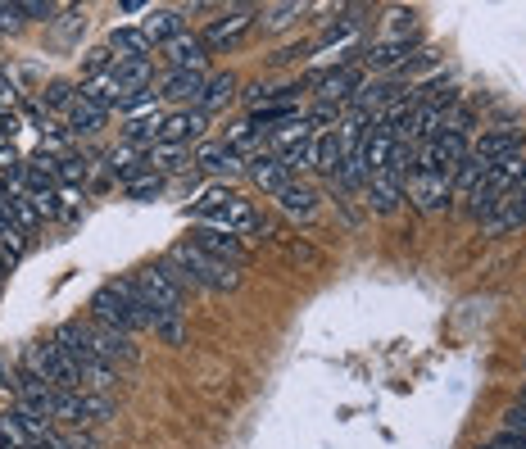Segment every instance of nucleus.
Instances as JSON below:
<instances>
[{
	"label": "nucleus",
	"mask_w": 526,
	"mask_h": 449,
	"mask_svg": "<svg viewBox=\"0 0 526 449\" xmlns=\"http://www.w3.org/2000/svg\"><path fill=\"white\" fill-rule=\"evenodd\" d=\"M191 218L205 227H218V232H232V236H245L259 227V209L250 205L245 196H236V191H227V186H209V191H200L191 205Z\"/></svg>",
	"instance_id": "obj_1"
},
{
	"label": "nucleus",
	"mask_w": 526,
	"mask_h": 449,
	"mask_svg": "<svg viewBox=\"0 0 526 449\" xmlns=\"http://www.w3.org/2000/svg\"><path fill=\"white\" fill-rule=\"evenodd\" d=\"M91 318L105 327H114V332H127V336H137V332H150L146 327V313H141V304L127 295V282L118 277V282L100 286L96 295H91Z\"/></svg>",
	"instance_id": "obj_2"
},
{
	"label": "nucleus",
	"mask_w": 526,
	"mask_h": 449,
	"mask_svg": "<svg viewBox=\"0 0 526 449\" xmlns=\"http://www.w3.org/2000/svg\"><path fill=\"white\" fill-rule=\"evenodd\" d=\"M168 259H177V264L186 268V277H191V286H200V291H214V295H227L241 286V277H236V268L218 264V259H209L205 250H195L191 241H177L173 250H168Z\"/></svg>",
	"instance_id": "obj_3"
},
{
	"label": "nucleus",
	"mask_w": 526,
	"mask_h": 449,
	"mask_svg": "<svg viewBox=\"0 0 526 449\" xmlns=\"http://www.w3.org/2000/svg\"><path fill=\"white\" fill-rule=\"evenodd\" d=\"M23 372H32V377L50 381L55 391H82L78 368L69 363V354L59 350L55 336H50V341H32L28 350H23Z\"/></svg>",
	"instance_id": "obj_4"
},
{
	"label": "nucleus",
	"mask_w": 526,
	"mask_h": 449,
	"mask_svg": "<svg viewBox=\"0 0 526 449\" xmlns=\"http://www.w3.org/2000/svg\"><path fill=\"white\" fill-rule=\"evenodd\" d=\"M472 155V141L468 137H454V132H440L431 137L427 146H418V168L413 173H440V177H454L458 164Z\"/></svg>",
	"instance_id": "obj_5"
},
{
	"label": "nucleus",
	"mask_w": 526,
	"mask_h": 449,
	"mask_svg": "<svg viewBox=\"0 0 526 449\" xmlns=\"http://www.w3.org/2000/svg\"><path fill=\"white\" fill-rule=\"evenodd\" d=\"M132 282H137L141 300H146V318H150V313H186V291L168 282V277L159 273L155 264L141 268V273H132ZM146 327H150V323H146Z\"/></svg>",
	"instance_id": "obj_6"
},
{
	"label": "nucleus",
	"mask_w": 526,
	"mask_h": 449,
	"mask_svg": "<svg viewBox=\"0 0 526 449\" xmlns=\"http://www.w3.org/2000/svg\"><path fill=\"white\" fill-rule=\"evenodd\" d=\"M404 200H409L418 214H445L454 205V177H440V173H413L404 182Z\"/></svg>",
	"instance_id": "obj_7"
},
{
	"label": "nucleus",
	"mask_w": 526,
	"mask_h": 449,
	"mask_svg": "<svg viewBox=\"0 0 526 449\" xmlns=\"http://www.w3.org/2000/svg\"><path fill=\"white\" fill-rule=\"evenodd\" d=\"M186 241H191L195 250H205L209 259L227 264V268H241L245 259H250V250H245V241H241V236L218 232V227H205V223H195L191 232H186Z\"/></svg>",
	"instance_id": "obj_8"
},
{
	"label": "nucleus",
	"mask_w": 526,
	"mask_h": 449,
	"mask_svg": "<svg viewBox=\"0 0 526 449\" xmlns=\"http://www.w3.org/2000/svg\"><path fill=\"white\" fill-rule=\"evenodd\" d=\"M472 155L486 159V164H499V159H517V155H526V132H522V127H508V123L486 127V132L472 141Z\"/></svg>",
	"instance_id": "obj_9"
},
{
	"label": "nucleus",
	"mask_w": 526,
	"mask_h": 449,
	"mask_svg": "<svg viewBox=\"0 0 526 449\" xmlns=\"http://www.w3.org/2000/svg\"><path fill=\"white\" fill-rule=\"evenodd\" d=\"M87 332H91V345H96V354L109 363V368H132V363L141 359L137 341L127 332H114V327L96 323V318H87Z\"/></svg>",
	"instance_id": "obj_10"
},
{
	"label": "nucleus",
	"mask_w": 526,
	"mask_h": 449,
	"mask_svg": "<svg viewBox=\"0 0 526 449\" xmlns=\"http://www.w3.org/2000/svg\"><path fill=\"white\" fill-rule=\"evenodd\" d=\"M59 395H64V391H55L50 381L32 377V372H19V391H14V404H19V409H28V413H37V418H46L50 427H55V413H59Z\"/></svg>",
	"instance_id": "obj_11"
},
{
	"label": "nucleus",
	"mask_w": 526,
	"mask_h": 449,
	"mask_svg": "<svg viewBox=\"0 0 526 449\" xmlns=\"http://www.w3.org/2000/svg\"><path fill=\"white\" fill-rule=\"evenodd\" d=\"M363 205L372 209V214L390 218L395 209L404 205V177H395L390 168H381V173L368 177V186H363Z\"/></svg>",
	"instance_id": "obj_12"
},
{
	"label": "nucleus",
	"mask_w": 526,
	"mask_h": 449,
	"mask_svg": "<svg viewBox=\"0 0 526 449\" xmlns=\"http://www.w3.org/2000/svg\"><path fill=\"white\" fill-rule=\"evenodd\" d=\"M159 50H164L168 69H182V73H205L209 69V46H205L200 32H182V37H173Z\"/></svg>",
	"instance_id": "obj_13"
},
{
	"label": "nucleus",
	"mask_w": 526,
	"mask_h": 449,
	"mask_svg": "<svg viewBox=\"0 0 526 449\" xmlns=\"http://www.w3.org/2000/svg\"><path fill=\"white\" fill-rule=\"evenodd\" d=\"M313 87H318V100L341 105V100H350V96H359V91H363V69H354V64H336V69L318 73Z\"/></svg>",
	"instance_id": "obj_14"
},
{
	"label": "nucleus",
	"mask_w": 526,
	"mask_h": 449,
	"mask_svg": "<svg viewBox=\"0 0 526 449\" xmlns=\"http://www.w3.org/2000/svg\"><path fill=\"white\" fill-rule=\"evenodd\" d=\"M409 59H413L409 37H404V41L381 37V41H372V46L363 50V73H395V69H409Z\"/></svg>",
	"instance_id": "obj_15"
},
{
	"label": "nucleus",
	"mask_w": 526,
	"mask_h": 449,
	"mask_svg": "<svg viewBox=\"0 0 526 449\" xmlns=\"http://www.w3.org/2000/svg\"><path fill=\"white\" fill-rule=\"evenodd\" d=\"M517 227H526V196L522 191H508V196L481 218V236H508V232H517Z\"/></svg>",
	"instance_id": "obj_16"
},
{
	"label": "nucleus",
	"mask_w": 526,
	"mask_h": 449,
	"mask_svg": "<svg viewBox=\"0 0 526 449\" xmlns=\"http://www.w3.org/2000/svg\"><path fill=\"white\" fill-rule=\"evenodd\" d=\"M313 168H318L327 182H341V168H345L341 127H322L318 137H313Z\"/></svg>",
	"instance_id": "obj_17"
},
{
	"label": "nucleus",
	"mask_w": 526,
	"mask_h": 449,
	"mask_svg": "<svg viewBox=\"0 0 526 449\" xmlns=\"http://www.w3.org/2000/svg\"><path fill=\"white\" fill-rule=\"evenodd\" d=\"M250 23H254V5H236V10H227V14H218V19H209V28L200 32V37H205L209 50H223V46H232V41L241 37Z\"/></svg>",
	"instance_id": "obj_18"
},
{
	"label": "nucleus",
	"mask_w": 526,
	"mask_h": 449,
	"mask_svg": "<svg viewBox=\"0 0 526 449\" xmlns=\"http://www.w3.org/2000/svg\"><path fill=\"white\" fill-rule=\"evenodd\" d=\"M205 109H173V114H164V132H159V141H168V146H186V141H200L205 137Z\"/></svg>",
	"instance_id": "obj_19"
},
{
	"label": "nucleus",
	"mask_w": 526,
	"mask_h": 449,
	"mask_svg": "<svg viewBox=\"0 0 526 449\" xmlns=\"http://www.w3.org/2000/svg\"><path fill=\"white\" fill-rule=\"evenodd\" d=\"M390 150H395V132L372 118L368 132H363V141H359V159H363V168H368V177L390 164Z\"/></svg>",
	"instance_id": "obj_20"
},
{
	"label": "nucleus",
	"mask_w": 526,
	"mask_h": 449,
	"mask_svg": "<svg viewBox=\"0 0 526 449\" xmlns=\"http://www.w3.org/2000/svg\"><path fill=\"white\" fill-rule=\"evenodd\" d=\"M318 200H322L318 186H309V182H291L277 191V209L286 218H295V223H313L318 218Z\"/></svg>",
	"instance_id": "obj_21"
},
{
	"label": "nucleus",
	"mask_w": 526,
	"mask_h": 449,
	"mask_svg": "<svg viewBox=\"0 0 526 449\" xmlns=\"http://www.w3.org/2000/svg\"><path fill=\"white\" fill-rule=\"evenodd\" d=\"M137 28L146 32L150 46H168L173 37H182V32H186V19H182V10H168V5H150L146 19H141Z\"/></svg>",
	"instance_id": "obj_22"
},
{
	"label": "nucleus",
	"mask_w": 526,
	"mask_h": 449,
	"mask_svg": "<svg viewBox=\"0 0 526 449\" xmlns=\"http://www.w3.org/2000/svg\"><path fill=\"white\" fill-rule=\"evenodd\" d=\"M195 168H205V173H214V177H236V173H245V159L236 155L227 141H200Z\"/></svg>",
	"instance_id": "obj_23"
},
{
	"label": "nucleus",
	"mask_w": 526,
	"mask_h": 449,
	"mask_svg": "<svg viewBox=\"0 0 526 449\" xmlns=\"http://www.w3.org/2000/svg\"><path fill=\"white\" fill-rule=\"evenodd\" d=\"M245 177H250L259 191H268V196H277L282 186H291L295 177L286 173V164H282V155H254V159H245Z\"/></svg>",
	"instance_id": "obj_24"
},
{
	"label": "nucleus",
	"mask_w": 526,
	"mask_h": 449,
	"mask_svg": "<svg viewBox=\"0 0 526 449\" xmlns=\"http://www.w3.org/2000/svg\"><path fill=\"white\" fill-rule=\"evenodd\" d=\"M78 96L87 100V105H96V109H105V114H114V109H127V100H132V91H123L114 78H82L78 82Z\"/></svg>",
	"instance_id": "obj_25"
},
{
	"label": "nucleus",
	"mask_w": 526,
	"mask_h": 449,
	"mask_svg": "<svg viewBox=\"0 0 526 449\" xmlns=\"http://www.w3.org/2000/svg\"><path fill=\"white\" fill-rule=\"evenodd\" d=\"M205 82L209 73H182V69H168L164 82H159V96L177 100V105H186V100H195L200 105V96H205Z\"/></svg>",
	"instance_id": "obj_26"
},
{
	"label": "nucleus",
	"mask_w": 526,
	"mask_h": 449,
	"mask_svg": "<svg viewBox=\"0 0 526 449\" xmlns=\"http://www.w3.org/2000/svg\"><path fill=\"white\" fill-rule=\"evenodd\" d=\"M109 78L123 91H132V96H137V91H150V82H155V59H114Z\"/></svg>",
	"instance_id": "obj_27"
},
{
	"label": "nucleus",
	"mask_w": 526,
	"mask_h": 449,
	"mask_svg": "<svg viewBox=\"0 0 526 449\" xmlns=\"http://www.w3.org/2000/svg\"><path fill=\"white\" fill-rule=\"evenodd\" d=\"M164 114H168V109H150V114L127 118V123H123V141H132V146H141V150L159 146V132H164Z\"/></svg>",
	"instance_id": "obj_28"
},
{
	"label": "nucleus",
	"mask_w": 526,
	"mask_h": 449,
	"mask_svg": "<svg viewBox=\"0 0 526 449\" xmlns=\"http://www.w3.org/2000/svg\"><path fill=\"white\" fill-rule=\"evenodd\" d=\"M109 50H114V59H155V46L146 41V32L132 23V28H114L105 41Z\"/></svg>",
	"instance_id": "obj_29"
},
{
	"label": "nucleus",
	"mask_w": 526,
	"mask_h": 449,
	"mask_svg": "<svg viewBox=\"0 0 526 449\" xmlns=\"http://www.w3.org/2000/svg\"><path fill=\"white\" fill-rule=\"evenodd\" d=\"M105 109H96V105H87V100L78 96V105L69 109V114H64V127H69L73 137H96L100 127H105Z\"/></svg>",
	"instance_id": "obj_30"
},
{
	"label": "nucleus",
	"mask_w": 526,
	"mask_h": 449,
	"mask_svg": "<svg viewBox=\"0 0 526 449\" xmlns=\"http://www.w3.org/2000/svg\"><path fill=\"white\" fill-rule=\"evenodd\" d=\"M295 118H304L300 105H263V109H250V118H245V123H250L254 132H259V137H268L273 127L295 123Z\"/></svg>",
	"instance_id": "obj_31"
},
{
	"label": "nucleus",
	"mask_w": 526,
	"mask_h": 449,
	"mask_svg": "<svg viewBox=\"0 0 526 449\" xmlns=\"http://www.w3.org/2000/svg\"><path fill=\"white\" fill-rule=\"evenodd\" d=\"M146 323H150V332H155L164 345H173V350L186 345V313H150Z\"/></svg>",
	"instance_id": "obj_32"
},
{
	"label": "nucleus",
	"mask_w": 526,
	"mask_h": 449,
	"mask_svg": "<svg viewBox=\"0 0 526 449\" xmlns=\"http://www.w3.org/2000/svg\"><path fill=\"white\" fill-rule=\"evenodd\" d=\"M490 168H495V164H486V159H477V155L463 159V164H458V173H454V200H468Z\"/></svg>",
	"instance_id": "obj_33"
},
{
	"label": "nucleus",
	"mask_w": 526,
	"mask_h": 449,
	"mask_svg": "<svg viewBox=\"0 0 526 449\" xmlns=\"http://www.w3.org/2000/svg\"><path fill=\"white\" fill-rule=\"evenodd\" d=\"M41 105H46V114H69V109L78 105V87L64 78H50L46 87H41Z\"/></svg>",
	"instance_id": "obj_34"
},
{
	"label": "nucleus",
	"mask_w": 526,
	"mask_h": 449,
	"mask_svg": "<svg viewBox=\"0 0 526 449\" xmlns=\"http://www.w3.org/2000/svg\"><path fill=\"white\" fill-rule=\"evenodd\" d=\"M232 96H236V78H232V73H214V78L205 82V96H200V109H205V114H209V109H223Z\"/></svg>",
	"instance_id": "obj_35"
},
{
	"label": "nucleus",
	"mask_w": 526,
	"mask_h": 449,
	"mask_svg": "<svg viewBox=\"0 0 526 449\" xmlns=\"http://www.w3.org/2000/svg\"><path fill=\"white\" fill-rule=\"evenodd\" d=\"M91 173H96V159L91 155H64L59 159V182L64 186H82Z\"/></svg>",
	"instance_id": "obj_36"
},
{
	"label": "nucleus",
	"mask_w": 526,
	"mask_h": 449,
	"mask_svg": "<svg viewBox=\"0 0 526 449\" xmlns=\"http://www.w3.org/2000/svg\"><path fill=\"white\" fill-rule=\"evenodd\" d=\"M146 168L150 173H173V168H182V146H168V141H159V146L146 150Z\"/></svg>",
	"instance_id": "obj_37"
},
{
	"label": "nucleus",
	"mask_w": 526,
	"mask_h": 449,
	"mask_svg": "<svg viewBox=\"0 0 526 449\" xmlns=\"http://www.w3.org/2000/svg\"><path fill=\"white\" fill-rule=\"evenodd\" d=\"M123 191H127L132 200H150V196H159V191H164V177H159V173H150V168H146V173L127 177V182H123Z\"/></svg>",
	"instance_id": "obj_38"
},
{
	"label": "nucleus",
	"mask_w": 526,
	"mask_h": 449,
	"mask_svg": "<svg viewBox=\"0 0 526 449\" xmlns=\"http://www.w3.org/2000/svg\"><path fill=\"white\" fill-rule=\"evenodd\" d=\"M472 127H477V109H472V105H454V109H449V118H445V127H440V132H454V137H468Z\"/></svg>",
	"instance_id": "obj_39"
},
{
	"label": "nucleus",
	"mask_w": 526,
	"mask_h": 449,
	"mask_svg": "<svg viewBox=\"0 0 526 449\" xmlns=\"http://www.w3.org/2000/svg\"><path fill=\"white\" fill-rule=\"evenodd\" d=\"M82 69H87V78H105L109 69H114V50L109 46H96L82 55Z\"/></svg>",
	"instance_id": "obj_40"
},
{
	"label": "nucleus",
	"mask_w": 526,
	"mask_h": 449,
	"mask_svg": "<svg viewBox=\"0 0 526 449\" xmlns=\"http://www.w3.org/2000/svg\"><path fill=\"white\" fill-rule=\"evenodd\" d=\"M354 28H359V19H341V23H332V28L322 32V41L313 50H318V55H327V50L336 46V41H350L354 37Z\"/></svg>",
	"instance_id": "obj_41"
},
{
	"label": "nucleus",
	"mask_w": 526,
	"mask_h": 449,
	"mask_svg": "<svg viewBox=\"0 0 526 449\" xmlns=\"http://www.w3.org/2000/svg\"><path fill=\"white\" fill-rule=\"evenodd\" d=\"M19 10L28 23H55V14L64 10V5H50V0H19Z\"/></svg>",
	"instance_id": "obj_42"
},
{
	"label": "nucleus",
	"mask_w": 526,
	"mask_h": 449,
	"mask_svg": "<svg viewBox=\"0 0 526 449\" xmlns=\"http://www.w3.org/2000/svg\"><path fill=\"white\" fill-rule=\"evenodd\" d=\"M23 28H28V19H23L19 0H0V32L14 37V32H23Z\"/></svg>",
	"instance_id": "obj_43"
},
{
	"label": "nucleus",
	"mask_w": 526,
	"mask_h": 449,
	"mask_svg": "<svg viewBox=\"0 0 526 449\" xmlns=\"http://www.w3.org/2000/svg\"><path fill=\"white\" fill-rule=\"evenodd\" d=\"M295 14H304V5H273V10H263V23L268 28H286V23H295Z\"/></svg>",
	"instance_id": "obj_44"
},
{
	"label": "nucleus",
	"mask_w": 526,
	"mask_h": 449,
	"mask_svg": "<svg viewBox=\"0 0 526 449\" xmlns=\"http://www.w3.org/2000/svg\"><path fill=\"white\" fill-rule=\"evenodd\" d=\"M477 449H526V436H513V431H504V427H499L495 436H490L486 445H477Z\"/></svg>",
	"instance_id": "obj_45"
},
{
	"label": "nucleus",
	"mask_w": 526,
	"mask_h": 449,
	"mask_svg": "<svg viewBox=\"0 0 526 449\" xmlns=\"http://www.w3.org/2000/svg\"><path fill=\"white\" fill-rule=\"evenodd\" d=\"M23 127V118H19V109H0V146H10L14 141V132Z\"/></svg>",
	"instance_id": "obj_46"
},
{
	"label": "nucleus",
	"mask_w": 526,
	"mask_h": 449,
	"mask_svg": "<svg viewBox=\"0 0 526 449\" xmlns=\"http://www.w3.org/2000/svg\"><path fill=\"white\" fill-rule=\"evenodd\" d=\"M504 431H513V436H526V404H513V409H504Z\"/></svg>",
	"instance_id": "obj_47"
},
{
	"label": "nucleus",
	"mask_w": 526,
	"mask_h": 449,
	"mask_svg": "<svg viewBox=\"0 0 526 449\" xmlns=\"http://www.w3.org/2000/svg\"><path fill=\"white\" fill-rule=\"evenodd\" d=\"M404 28L413 32V10H390V37L404 41Z\"/></svg>",
	"instance_id": "obj_48"
},
{
	"label": "nucleus",
	"mask_w": 526,
	"mask_h": 449,
	"mask_svg": "<svg viewBox=\"0 0 526 449\" xmlns=\"http://www.w3.org/2000/svg\"><path fill=\"white\" fill-rule=\"evenodd\" d=\"M118 10H123V14H146L150 5H146V0H123V5H118Z\"/></svg>",
	"instance_id": "obj_49"
},
{
	"label": "nucleus",
	"mask_w": 526,
	"mask_h": 449,
	"mask_svg": "<svg viewBox=\"0 0 526 449\" xmlns=\"http://www.w3.org/2000/svg\"><path fill=\"white\" fill-rule=\"evenodd\" d=\"M513 191H522V196H526V164H522V182H517V186H513Z\"/></svg>",
	"instance_id": "obj_50"
},
{
	"label": "nucleus",
	"mask_w": 526,
	"mask_h": 449,
	"mask_svg": "<svg viewBox=\"0 0 526 449\" xmlns=\"http://www.w3.org/2000/svg\"><path fill=\"white\" fill-rule=\"evenodd\" d=\"M517 404H526V386H522V395H517Z\"/></svg>",
	"instance_id": "obj_51"
},
{
	"label": "nucleus",
	"mask_w": 526,
	"mask_h": 449,
	"mask_svg": "<svg viewBox=\"0 0 526 449\" xmlns=\"http://www.w3.org/2000/svg\"><path fill=\"white\" fill-rule=\"evenodd\" d=\"M0 37H5V32H0Z\"/></svg>",
	"instance_id": "obj_52"
},
{
	"label": "nucleus",
	"mask_w": 526,
	"mask_h": 449,
	"mask_svg": "<svg viewBox=\"0 0 526 449\" xmlns=\"http://www.w3.org/2000/svg\"><path fill=\"white\" fill-rule=\"evenodd\" d=\"M0 277H5V273H0Z\"/></svg>",
	"instance_id": "obj_53"
}]
</instances>
